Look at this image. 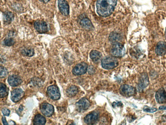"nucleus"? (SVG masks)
Segmentation results:
<instances>
[{"label": "nucleus", "instance_id": "nucleus-17", "mask_svg": "<svg viewBox=\"0 0 166 125\" xmlns=\"http://www.w3.org/2000/svg\"><path fill=\"white\" fill-rule=\"evenodd\" d=\"M156 54L159 56H164L166 54V43L160 42L157 44L156 48Z\"/></svg>", "mask_w": 166, "mask_h": 125}, {"label": "nucleus", "instance_id": "nucleus-4", "mask_svg": "<svg viewBox=\"0 0 166 125\" xmlns=\"http://www.w3.org/2000/svg\"><path fill=\"white\" fill-rule=\"evenodd\" d=\"M47 95L50 98L53 100H59L60 97V93L59 88L55 85H51L48 87L47 91Z\"/></svg>", "mask_w": 166, "mask_h": 125}, {"label": "nucleus", "instance_id": "nucleus-29", "mask_svg": "<svg viewBox=\"0 0 166 125\" xmlns=\"http://www.w3.org/2000/svg\"><path fill=\"white\" fill-rule=\"evenodd\" d=\"M2 122H3V123L4 125H8V124L7 122V121L6 120V118L5 117H3L2 118Z\"/></svg>", "mask_w": 166, "mask_h": 125}, {"label": "nucleus", "instance_id": "nucleus-19", "mask_svg": "<svg viewBox=\"0 0 166 125\" xmlns=\"http://www.w3.org/2000/svg\"><path fill=\"white\" fill-rule=\"evenodd\" d=\"M46 123V118L42 115H37L34 117L33 120L34 125H44Z\"/></svg>", "mask_w": 166, "mask_h": 125}, {"label": "nucleus", "instance_id": "nucleus-2", "mask_svg": "<svg viewBox=\"0 0 166 125\" xmlns=\"http://www.w3.org/2000/svg\"><path fill=\"white\" fill-rule=\"evenodd\" d=\"M118 65V61L114 57H106L101 61V66L105 69H112Z\"/></svg>", "mask_w": 166, "mask_h": 125}, {"label": "nucleus", "instance_id": "nucleus-26", "mask_svg": "<svg viewBox=\"0 0 166 125\" xmlns=\"http://www.w3.org/2000/svg\"><path fill=\"white\" fill-rule=\"evenodd\" d=\"M0 71H1V74H0V77L1 78H4L5 77H6L8 75V70H7V68H6L4 67L3 66H1V69H0Z\"/></svg>", "mask_w": 166, "mask_h": 125}, {"label": "nucleus", "instance_id": "nucleus-14", "mask_svg": "<svg viewBox=\"0 0 166 125\" xmlns=\"http://www.w3.org/2000/svg\"><path fill=\"white\" fill-rule=\"evenodd\" d=\"M8 82L12 87H16L22 83L21 77L17 75H11L8 77Z\"/></svg>", "mask_w": 166, "mask_h": 125}, {"label": "nucleus", "instance_id": "nucleus-15", "mask_svg": "<svg viewBox=\"0 0 166 125\" xmlns=\"http://www.w3.org/2000/svg\"><path fill=\"white\" fill-rule=\"evenodd\" d=\"M156 100L159 103L163 104L166 102V92L164 88H161L156 92Z\"/></svg>", "mask_w": 166, "mask_h": 125}, {"label": "nucleus", "instance_id": "nucleus-1", "mask_svg": "<svg viewBox=\"0 0 166 125\" xmlns=\"http://www.w3.org/2000/svg\"><path fill=\"white\" fill-rule=\"evenodd\" d=\"M118 0H97L96 8L100 16L106 17L112 14L117 5Z\"/></svg>", "mask_w": 166, "mask_h": 125}, {"label": "nucleus", "instance_id": "nucleus-23", "mask_svg": "<svg viewBox=\"0 0 166 125\" xmlns=\"http://www.w3.org/2000/svg\"><path fill=\"white\" fill-rule=\"evenodd\" d=\"M1 91H0V97L1 98H3L6 97L8 95V90L7 88L5 85L3 83H1L0 85Z\"/></svg>", "mask_w": 166, "mask_h": 125}, {"label": "nucleus", "instance_id": "nucleus-27", "mask_svg": "<svg viewBox=\"0 0 166 125\" xmlns=\"http://www.w3.org/2000/svg\"><path fill=\"white\" fill-rule=\"evenodd\" d=\"M144 111L147 112H154L157 110V109L154 108L149 107L148 106H145L143 108Z\"/></svg>", "mask_w": 166, "mask_h": 125}, {"label": "nucleus", "instance_id": "nucleus-8", "mask_svg": "<svg viewBox=\"0 0 166 125\" xmlns=\"http://www.w3.org/2000/svg\"><path fill=\"white\" fill-rule=\"evenodd\" d=\"M149 84V79L148 75L146 73H144L140 77L139 80L137 90L139 91H143L145 88H146Z\"/></svg>", "mask_w": 166, "mask_h": 125}, {"label": "nucleus", "instance_id": "nucleus-22", "mask_svg": "<svg viewBox=\"0 0 166 125\" xmlns=\"http://www.w3.org/2000/svg\"><path fill=\"white\" fill-rule=\"evenodd\" d=\"M21 53L23 56L26 57H32L34 54V51L32 48H24L21 49Z\"/></svg>", "mask_w": 166, "mask_h": 125}, {"label": "nucleus", "instance_id": "nucleus-31", "mask_svg": "<svg viewBox=\"0 0 166 125\" xmlns=\"http://www.w3.org/2000/svg\"><path fill=\"white\" fill-rule=\"evenodd\" d=\"M41 2H43V3H46L47 2H49L50 0H39Z\"/></svg>", "mask_w": 166, "mask_h": 125}, {"label": "nucleus", "instance_id": "nucleus-10", "mask_svg": "<svg viewBox=\"0 0 166 125\" xmlns=\"http://www.w3.org/2000/svg\"><path fill=\"white\" fill-rule=\"evenodd\" d=\"M34 26L36 31L39 33H44L48 31V25L44 21H36L34 22Z\"/></svg>", "mask_w": 166, "mask_h": 125}, {"label": "nucleus", "instance_id": "nucleus-9", "mask_svg": "<svg viewBox=\"0 0 166 125\" xmlns=\"http://www.w3.org/2000/svg\"><path fill=\"white\" fill-rule=\"evenodd\" d=\"M25 93L21 88H16L13 90L11 93V100L14 103L20 101L24 96Z\"/></svg>", "mask_w": 166, "mask_h": 125}, {"label": "nucleus", "instance_id": "nucleus-32", "mask_svg": "<svg viewBox=\"0 0 166 125\" xmlns=\"http://www.w3.org/2000/svg\"><path fill=\"white\" fill-rule=\"evenodd\" d=\"M165 37H166V31H165Z\"/></svg>", "mask_w": 166, "mask_h": 125}, {"label": "nucleus", "instance_id": "nucleus-12", "mask_svg": "<svg viewBox=\"0 0 166 125\" xmlns=\"http://www.w3.org/2000/svg\"><path fill=\"white\" fill-rule=\"evenodd\" d=\"M58 6L60 13L63 15L65 16L69 15L70 13L69 4L65 0H59Z\"/></svg>", "mask_w": 166, "mask_h": 125}, {"label": "nucleus", "instance_id": "nucleus-20", "mask_svg": "<svg viewBox=\"0 0 166 125\" xmlns=\"http://www.w3.org/2000/svg\"><path fill=\"white\" fill-rule=\"evenodd\" d=\"M78 92V88L75 86H71L67 88L66 93L68 97H73L76 95Z\"/></svg>", "mask_w": 166, "mask_h": 125}, {"label": "nucleus", "instance_id": "nucleus-7", "mask_svg": "<svg viewBox=\"0 0 166 125\" xmlns=\"http://www.w3.org/2000/svg\"><path fill=\"white\" fill-rule=\"evenodd\" d=\"M87 69L88 65L87 63L82 62L75 66L73 69L72 72L75 75H82L87 72Z\"/></svg>", "mask_w": 166, "mask_h": 125}, {"label": "nucleus", "instance_id": "nucleus-5", "mask_svg": "<svg viewBox=\"0 0 166 125\" xmlns=\"http://www.w3.org/2000/svg\"><path fill=\"white\" fill-rule=\"evenodd\" d=\"M121 94L125 97H130L136 93V89L133 86L128 85H123L120 88Z\"/></svg>", "mask_w": 166, "mask_h": 125}, {"label": "nucleus", "instance_id": "nucleus-11", "mask_svg": "<svg viewBox=\"0 0 166 125\" xmlns=\"http://www.w3.org/2000/svg\"><path fill=\"white\" fill-rule=\"evenodd\" d=\"M99 117V113L97 112H93L85 117L84 122L88 125H93L97 122Z\"/></svg>", "mask_w": 166, "mask_h": 125}, {"label": "nucleus", "instance_id": "nucleus-21", "mask_svg": "<svg viewBox=\"0 0 166 125\" xmlns=\"http://www.w3.org/2000/svg\"><path fill=\"white\" fill-rule=\"evenodd\" d=\"M3 16L4 21L7 24L10 23L14 18V14L9 11L4 13Z\"/></svg>", "mask_w": 166, "mask_h": 125}, {"label": "nucleus", "instance_id": "nucleus-6", "mask_svg": "<svg viewBox=\"0 0 166 125\" xmlns=\"http://www.w3.org/2000/svg\"><path fill=\"white\" fill-rule=\"evenodd\" d=\"M40 110L43 115L47 117L51 116L54 112L53 106L47 103H43L40 105Z\"/></svg>", "mask_w": 166, "mask_h": 125}, {"label": "nucleus", "instance_id": "nucleus-30", "mask_svg": "<svg viewBox=\"0 0 166 125\" xmlns=\"http://www.w3.org/2000/svg\"><path fill=\"white\" fill-rule=\"evenodd\" d=\"M160 110H166V106H162L159 108Z\"/></svg>", "mask_w": 166, "mask_h": 125}, {"label": "nucleus", "instance_id": "nucleus-18", "mask_svg": "<svg viewBox=\"0 0 166 125\" xmlns=\"http://www.w3.org/2000/svg\"><path fill=\"white\" fill-rule=\"evenodd\" d=\"M90 56V59L92 61L95 63L99 62L102 58V54L101 53L98 51L95 50L91 51Z\"/></svg>", "mask_w": 166, "mask_h": 125}, {"label": "nucleus", "instance_id": "nucleus-28", "mask_svg": "<svg viewBox=\"0 0 166 125\" xmlns=\"http://www.w3.org/2000/svg\"><path fill=\"white\" fill-rule=\"evenodd\" d=\"M2 112L4 115H5V116H9V115H10V113L9 109L5 108L2 109Z\"/></svg>", "mask_w": 166, "mask_h": 125}, {"label": "nucleus", "instance_id": "nucleus-3", "mask_svg": "<svg viewBox=\"0 0 166 125\" xmlns=\"http://www.w3.org/2000/svg\"><path fill=\"white\" fill-rule=\"evenodd\" d=\"M125 52V48L122 44L119 42L113 43L110 49V53L112 56L116 57H122L124 56Z\"/></svg>", "mask_w": 166, "mask_h": 125}, {"label": "nucleus", "instance_id": "nucleus-13", "mask_svg": "<svg viewBox=\"0 0 166 125\" xmlns=\"http://www.w3.org/2000/svg\"><path fill=\"white\" fill-rule=\"evenodd\" d=\"M76 106L79 111H84L90 106V103L87 98L80 99L76 104Z\"/></svg>", "mask_w": 166, "mask_h": 125}, {"label": "nucleus", "instance_id": "nucleus-24", "mask_svg": "<svg viewBox=\"0 0 166 125\" xmlns=\"http://www.w3.org/2000/svg\"><path fill=\"white\" fill-rule=\"evenodd\" d=\"M120 38V36L118 33H117L116 32H112L110 35L109 39L112 42L116 43V42H118Z\"/></svg>", "mask_w": 166, "mask_h": 125}, {"label": "nucleus", "instance_id": "nucleus-16", "mask_svg": "<svg viewBox=\"0 0 166 125\" xmlns=\"http://www.w3.org/2000/svg\"><path fill=\"white\" fill-rule=\"evenodd\" d=\"M80 24L83 28L87 31H92L94 29L93 24L87 18H84L80 20Z\"/></svg>", "mask_w": 166, "mask_h": 125}, {"label": "nucleus", "instance_id": "nucleus-25", "mask_svg": "<svg viewBox=\"0 0 166 125\" xmlns=\"http://www.w3.org/2000/svg\"><path fill=\"white\" fill-rule=\"evenodd\" d=\"M14 43H15V41L13 38H6L3 41L4 45L7 46H13V45H14Z\"/></svg>", "mask_w": 166, "mask_h": 125}]
</instances>
